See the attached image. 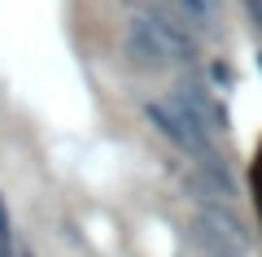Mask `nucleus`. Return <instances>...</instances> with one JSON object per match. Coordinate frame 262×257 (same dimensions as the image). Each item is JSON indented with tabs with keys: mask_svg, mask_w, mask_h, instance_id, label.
<instances>
[{
	"mask_svg": "<svg viewBox=\"0 0 262 257\" xmlns=\"http://www.w3.org/2000/svg\"><path fill=\"white\" fill-rule=\"evenodd\" d=\"M122 57H127L131 70H166L175 61L192 57V39L166 13H136L122 31Z\"/></svg>",
	"mask_w": 262,
	"mask_h": 257,
	"instance_id": "obj_1",
	"label": "nucleus"
},
{
	"mask_svg": "<svg viewBox=\"0 0 262 257\" xmlns=\"http://www.w3.org/2000/svg\"><path fill=\"white\" fill-rule=\"evenodd\" d=\"M144 122H149V127L158 131V135L166 139L170 148H179L184 157H192V161L210 166V170L219 175V161H214V135H210V127L196 118V113L188 109V105L179 101L175 92H170V96H158V101H144Z\"/></svg>",
	"mask_w": 262,
	"mask_h": 257,
	"instance_id": "obj_2",
	"label": "nucleus"
},
{
	"mask_svg": "<svg viewBox=\"0 0 262 257\" xmlns=\"http://www.w3.org/2000/svg\"><path fill=\"white\" fill-rule=\"evenodd\" d=\"M175 5H179V9H184L192 22H201V27H206L210 13H214V0H175Z\"/></svg>",
	"mask_w": 262,
	"mask_h": 257,
	"instance_id": "obj_3",
	"label": "nucleus"
},
{
	"mask_svg": "<svg viewBox=\"0 0 262 257\" xmlns=\"http://www.w3.org/2000/svg\"><path fill=\"white\" fill-rule=\"evenodd\" d=\"M0 257H18V253H13V222H9L5 201H0Z\"/></svg>",
	"mask_w": 262,
	"mask_h": 257,
	"instance_id": "obj_4",
	"label": "nucleus"
}]
</instances>
